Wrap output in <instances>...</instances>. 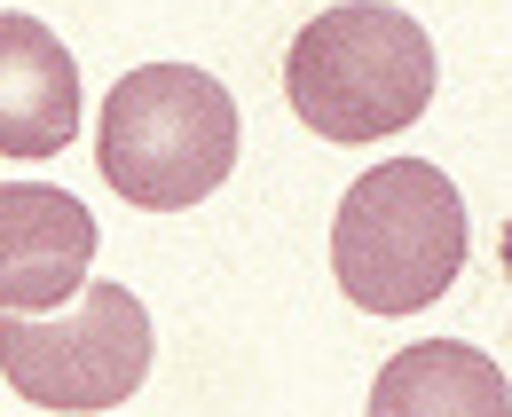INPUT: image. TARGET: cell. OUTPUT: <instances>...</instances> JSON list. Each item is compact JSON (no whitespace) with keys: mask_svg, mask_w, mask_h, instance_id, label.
Wrapping results in <instances>:
<instances>
[{"mask_svg":"<svg viewBox=\"0 0 512 417\" xmlns=\"http://www.w3.org/2000/svg\"><path fill=\"white\" fill-rule=\"evenodd\" d=\"M434 40L418 16L386 0H339L300 24L284 48V103L316 126L323 142H379L402 134L434 103Z\"/></svg>","mask_w":512,"mask_h":417,"instance_id":"6da1fadb","label":"cell"},{"mask_svg":"<svg viewBox=\"0 0 512 417\" xmlns=\"http://www.w3.org/2000/svg\"><path fill=\"white\" fill-rule=\"evenodd\" d=\"M465 268V197L434 158L371 166L339 197L331 221V276L371 315H418Z\"/></svg>","mask_w":512,"mask_h":417,"instance_id":"7a4b0ae2","label":"cell"},{"mask_svg":"<svg viewBox=\"0 0 512 417\" xmlns=\"http://www.w3.org/2000/svg\"><path fill=\"white\" fill-rule=\"evenodd\" d=\"M103 181L142 213H182L237 166V103L197 63H142L111 87L95 134Z\"/></svg>","mask_w":512,"mask_h":417,"instance_id":"3957f363","label":"cell"},{"mask_svg":"<svg viewBox=\"0 0 512 417\" xmlns=\"http://www.w3.org/2000/svg\"><path fill=\"white\" fill-rule=\"evenodd\" d=\"M150 355V307L127 284H79L48 315H0V378L40 410H119Z\"/></svg>","mask_w":512,"mask_h":417,"instance_id":"277c9868","label":"cell"},{"mask_svg":"<svg viewBox=\"0 0 512 417\" xmlns=\"http://www.w3.org/2000/svg\"><path fill=\"white\" fill-rule=\"evenodd\" d=\"M95 213L56 181H0V315H48L87 284Z\"/></svg>","mask_w":512,"mask_h":417,"instance_id":"5b68a950","label":"cell"},{"mask_svg":"<svg viewBox=\"0 0 512 417\" xmlns=\"http://www.w3.org/2000/svg\"><path fill=\"white\" fill-rule=\"evenodd\" d=\"M79 134V63L40 16H0V158H56Z\"/></svg>","mask_w":512,"mask_h":417,"instance_id":"8992f818","label":"cell"},{"mask_svg":"<svg viewBox=\"0 0 512 417\" xmlns=\"http://www.w3.org/2000/svg\"><path fill=\"white\" fill-rule=\"evenodd\" d=\"M363 417H512L505 362L465 339H418L379 362Z\"/></svg>","mask_w":512,"mask_h":417,"instance_id":"52a82bcc","label":"cell"}]
</instances>
